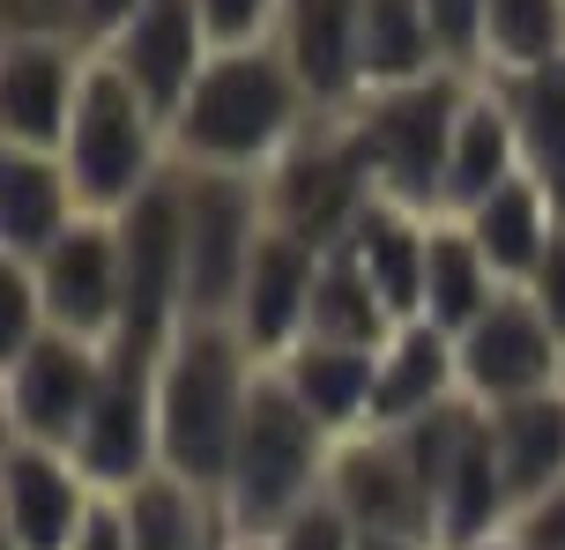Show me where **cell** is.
I'll return each instance as SVG.
<instances>
[{
    "mask_svg": "<svg viewBox=\"0 0 565 550\" xmlns=\"http://www.w3.org/2000/svg\"><path fill=\"white\" fill-rule=\"evenodd\" d=\"M431 224L439 216H417V208L372 202L365 224L350 231V254L372 276V290L395 305V320H424V261H431Z\"/></svg>",
    "mask_w": 565,
    "mask_h": 550,
    "instance_id": "cell-25",
    "label": "cell"
},
{
    "mask_svg": "<svg viewBox=\"0 0 565 550\" xmlns=\"http://www.w3.org/2000/svg\"><path fill=\"white\" fill-rule=\"evenodd\" d=\"M507 290L513 283H499V268L483 261V246L461 231L454 216L431 224V261H424V320H431V327L461 335V327H477Z\"/></svg>",
    "mask_w": 565,
    "mask_h": 550,
    "instance_id": "cell-28",
    "label": "cell"
},
{
    "mask_svg": "<svg viewBox=\"0 0 565 550\" xmlns=\"http://www.w3.org/2000/svg\"><path fill=\"white\" fill-rule=\"evenodd\" d=\"M483 83L507 97L513 134H521V172L536 179L543 194L565 216V60L529 67V75H483Z\"/></svg>",
    "mask_w": 565,
    "mask_h": 550,
    "instance_id": "cell-27",
    "label": "cell"
},
{
    "mask_svg": "<svg viewBox=\"0 0 565 550\" xmlns=\"http://www.w3.org/2000/svg\"><path fill=\"white\" fill-rule=\"evenodd\" d=\"M113 498L135 528V550H231V521L216 506V492H201L171 468H149L141 484H127Z\"/></svg>",
    "mask_w": 565,
    "mask_h": 550,
    "instance_id": "cell-22",
    "label": "cell"
},
{
    "mask_svg": "<svg viewBox=\"0 0 565 550\" xmlns=\"http://www.w3.org/2000/svg\"><path fill=\"white\" fill-rule=\"evenodd\" d=\"M60 164H67L89 216H119V208H135L171 172V119L97 53L89 60V83H83V105L67 119Z\"/></svg>",
    "mask_w": 565,
    "mask_h": 550,
    "instance_id": "cell-5",
    "label": "cell"
},
{
    "mask_svg": "<svg viewBox=\"0 0 565 550\" xmlns=\"http://www.w3.org/2000/svg\"><path fill=\"white\" fill-rule=\"evenodd\" d=\"M402 320L395 305L372 290V276L358 268V254L342 246L320 261V290H312V320H306V343H342V349H387Z\"/></svg>",
    "mask_w": 565,
    "mask_h": 550,
    "instance_id": "cell-29",
    "label": "cell"
},
{
    "mask_svg": "<svg viewBox=\"0 0 565 550\" xmlns=\"http://www.w3.org/2000/svg\"><path fill=\"white\" fill-rule=\"evenodd\" d=\"M201 23H209V45L216 53H238V45H268L282 30V0H194Z\"/></svg>",
    "mask_w": 565,
    "mask_h": 550,
    "instance_id": "cell-32",
    "label": "cell"
},
{
    "mask_svg": "<svg viewBox=\"0 0 565 550\" xmlns=\"http://www.w3.org/2000/svg\"><path fill=\"white\" fill-rule=\"evenodd\" d=\"M521 172V134H513L507 97L477 75V97L454 127V157H447V208L439 216H469L477 202H491L507 179Z\"/></svg>",
    "mask_w": 565,
    "mask_h": 550,
    "instance_id": "cell-24",
    "label": "cell"
},
{
    "mask_svg": "<svg viewBox=\"0 0 565 550\" xmlns=\"http://www.w3.org/2000/svg\"><path fill=\"white\" fill-rule=\"evenodd\" d=\"M231 550H268V543H260V536H231Z\"/></svg>",
    "mask_w": 565,
    "mask_h": 550,
    "instance_id": "cell-41",
    "label": "cell"
},
{
    "mask_svg": "<svg viewBox=\"0 0 565 550\" xmlns=\"http://www.w3.org/2000/svg\"><path fill=\"white\" fill-rule=\"evenodd\" d=\"M260 202H268V224H276V231L306 238L312 254H342L350 231L365 224V208L380 202L372 164H365V149H358V134H350V119L312 112L306 127H298V142L260 172Z\"/></svg>",
    "mask_w": 565,
    "mask_h": 550,
    "instance_id": "cell-6",
    "label": "cell"
},
{
    "mask_svg": "<svg viewBox=\"0 0 565 550\" xmlns=\"http://www.w3.org/2000/svg\"><path fill=\"white\" fill-rule=\"evenodd\" d=\"M254 379L260 357L231 320H179V335L164 343V373H157V468L201 492H224Z\"/></svg>",
    "mask_w": 565,
    "mask_h": 550,
    "instance_id": "cell-2",
    "label": "cell"
},
{
    "mask_svg": "<svg viewBox=\"0 0 565 550\" xmlns=\"http://www.w3.org/2000/svg\"><path fill=\"white\" fill-rule=\"evenodd\" d=\"M45 320L60 335L113 343L127 327V254H119V216H75L67 231L30 261Z\"/></svg>",
    "mask_w": 565,
    "mask_h": 550,
    "instance_id": "cell-11",
    "label": "cell"
},
{
    "mask_svg": "<svg viewBox=\"0 0 565 550\" xmlns=\"http://www.w3.org/2000/svg\"><path fill=\"white\" fill-rule=\"evenodd\" d=\"M477 97V75L469 67H439L424 83L402 89H365L358 105H342L350 134L372 164V186L380 202L417 208V216H439L447 208V157H454V127Z\"/></svg>",
    "mask_w": 565,
    "mask_h": 550,
    "instance_id": "cell-4",
    "label": "cell"
},
{
    "mask_svg": "<svg viewBox=\"0 0 565 550\" xmlns=\"http://www.w3.org/2000/svg\"><path fill=\"white\" fill-rule=\"evenodd\" d=\"M268 550H358V528L342 521L335 498H312L306 514H290L276 536H260Z\"/></svg>",
    "mask_w": 565,
    "mask_h": 550,
    "instance_id": "cell-33",
    "label": "cell"
},
{
    "mask_svg": "<svg viewBox=\"0 0 565 550\" xmlns=\"http://www.w3.org/2000/svg\"><path fill=\"white\" fill-rule=\"evenodd\" d=\"M454 224L477 238V246H483V261L499 268V283H513V290L536 276V261L551 254V238L565 231L558 202H551V194H543V186H536L529 172H513L507 186L491 194V202H477L469 216H454Z\"/></svg>",
    "mask_w": 565,
    "mask_h": 550,
    "instance_id": "cell-20",
    "label": "cell"
},
{
    "mask_svg": "<svg viewBox=\"0 0 565 550\" xmlns=\"http://www.w3.org/2000/svg\"><path fill=\"white\" fill-rule=\"evenodd\" d=\"M157 373H164V343H149V335H113L105 343L97 409L75 439V462L97 492H127L157 468Z\"/></svg>",
    "mask_w": 565,
    "mask_h": 550,
    "instance_id": "cell-8",
    "label": "cell"
},
{
    "mask_svg": "<svg viewBox=\"0 0 565 550\" xmlns=\"http://www.w3.org/2000/svg\"><path fill=\"white\" fill-rule=\"evenodd\" d=\"M507 543L513 550H565V484H558V492H543V498H529V506L513 514Z\"/></svg>",
    "mask_w": 565,
    "mask_h": 550,
    "instance_id": "cell-36",
    "label": "cell"
},
{
    "mask_svg": "<svg viewBox=\"0 0 565 550\" xmlns=\"http://www.w3.org/2000/svg\"><path fill=\"white\" fill-rule=\"evenodd\" d=\"M179 179V216H186V320H231L238 290L268 238V202L254 172H201L171 164Z\"/></svg>",
    "mask_w": 565,
    "mask_h": 550,
    "instance_id": "cell-7",
    "label": "cell"
},
{
    "mask_svg": "<svg viewBox=\"0 0 565 550\" xmlns=\"http://www.w3.org/2000/svg\"><path fill=\"white\" fill-rule=\"evenodd\" d=\"M276 373L335 439H350V432H365V424H372V373H380V349L298 343V349H282V357H276Z\"/></svg>",
    "mask_w": 565,
    "mask_h": 550,
    "instance_id": "cell-23",
    "label": "cell"
},
{
    "mask_svg": "<svg viewBox=\"0 0 565 550\" xmlns=\"http://www.w3.org/2000/svg\"><path fill=\"white\" fill-rule=\"evenodd\" d=\"M454 67L439 45V23L424 0H358V97L365 89H402Z\"/></svg>",
    "mask_w": 565,
    "mask_h": 550,
    "instance_id": "cell-21",
    "label": "cell"
},
{
    "mask_svg": "<svg viewBox=\"0 0 565 550\" xmlns=\"http://www.w3.org/2000/svg\"><path fill=\"white\" fill-rule=\"evenodd\" d=\"M135 15H141V0H83V37L97 45V53H105L119 30L135 23Z\"/></svg>",
    "mask_w": 565,
    "mask_h": 550,
    "instance_id": "cell-39",
    "label": "cell"
},
{
    "mask_svg": "<svg viewBox=\"0 0 565 550\" xmlns=\"http://www.w3.org/2000/svg\"><path fill=\"white\" fill-rule=\"evenodd\" d=\"M105 60L171 119L186 105V89L201 83V67L216 60V45H209V23L194 0H141V15L105 45Z\"/></svg>",
    "mask_w": 565,
    "mask_h": 550,
    "instance_id": "cell-15",
    "label": "cell"
},
{
    "mask_svg": "<svg viewBox=\"0 0 565 550\" xmlns=\"http://www.w3.org/2000/svg\"><path fill=\"white\" fill-rule=\"evenodd\" d=\"M328 498L342 506L350 528H395V536H431V498H424L409 446L395 432H350L335 439ZM439 543V536H431Z\"/></svg>",
    "mask_w": 565,
    "mask_h": 550,
    "instance_id": "cell-14",
    "label": "cell"
},
{
    "mask_svg": "<svg viewBox=\"0 0 565 550\" xmlns=\"http://www.w3.org/2000/svg\"><path fill=\"white\" fill-rule=\"evenodd\" d=\"M483 550H513V543H507V536H499V543H483Z\"/></svg>",
    "mask_w": 565,
    "mask_h": 550,
    "instance_id": "cell-42",
    "label": "cell"
},
{
    "mask_svg": "<svg viewBox=\"0 0 565 550\" xmlns=\"http://www.w3.org/2000/svg\"><path fill=\"white\" fill-rule=\"evenodd\" d=\"M565 60V0H483L477 75H529Z\"/></svg>",
    "mask_w": 565,
    "mask_h": 550,
    "instance_id": "cell-30",
    "label": "cell"
},
{
    "mask_svg": "<svg viewBox=\"0 0 565 550\" xmlns=\"http://www.w3.org/2000/svg\"><path fill=\"white\" fill-rule=\"evenodd\" d=\"M521 290L536 298L543 313H551V327H558V335H565V231L551 238V254H543V261H536V276H529V283H521Z\"/></svg>",
    "mask_w": 565,
    "mask_h": 550,
    "instance_id": "cell-37",
    "label": "cell"
},
{
    "mask_svg": "<svg viewBox=\"0 0 565 550\" xmlns=\"http://www.w3.org/2000/svg\"><path fill=\"white\" fill-rule=\"evenodd\" d=\"M97 498L67 446L0 439V550H75Z\"/></svg>",
    "mask_w": 565,
    "mask_h": 550,
    "instance_id": "cell-12",
    "label": "cell"
},
{
    "mask_svg": "<svg viewBox=\"0 0 565 550\" xmlns=\"http://www.w3.org/2000/svg\"><path fill=\"white\" fill-rule=\"evenodd\" d=\"M320 261H328V254H312L306 238H290V231L268 224L254 268H246V290H238V313H231V327L246 335V349H254L260 365H276L282 349L306 343L312 290H320Z\"/></svg>",
    "mask_w": 565,
    "mask_h": 550,
    "instance_id": "cell-16",
    "label": "cell"
},
{
    "mask_svg": "<svg viewBox=\"0 0 565 550\" xmlns=\"http://www.w3.org/2000/svg\"><path fill=\"white\" fill-rule=\"evenodd\" d=\"M75 550H135V528H127V514H119L113 492L89 506V521H83V536H75Z\"/></svg>",
    "mask_w": 565,
    "mask_h": 550,
    "instance_id": "cell-38",
    "label": "cell"
},
{
    "mask_svg": "<svg viewBox=\"0 0 565 550\" xmlns=\"http://www.w3.org/2000/svg\"><path fill=\"white\" fill-rule=\"evenodd\" d=\"M276 45L306 83L312 112L358 105V0H282Z\"/></svg>",
    "mask_w": 565,
    "mask_h": 550,
    "instance_id": "cell-19",
    "label": "cell"
},
{
    "mask_svg": "<svg viewBox=\"0 0 565 550\" xmlns=\"http://www.w3.org/2000/svg\"><path fill=\"white\" fill-rule=\"evenodd\" d=\"M461 395V357H454V335L431 327V320H402L387 349H380V373H372V424L365 432H402L431 417L439 402Z\"/></svg>",
    "mask_w": 565,
    "mask_h": 550,
    "instance_id": "cell-17",
    "label": "cell"
},
{
    "mask_svg": "<svg viewBox=\"0 0 565 550\" xmlns=\"http://www.w3.org/2000/svg\"><path fill=\"white\" fill-rule=\"evenodd\" d=\"M75 216H89L60 149H8L0 142V254L38 261Z\"/></svg>",
    "mask_w": 565,
    "mask_h": 550,
    "instance_id": "cell-18",
    "label": "cell"
},
{
    "mask_svg": "<svg viewBox=\"0 0 565 550\" xmlns=\"http://www.w3.org/2000/svg\"><path fill=\"white\" fill-rule=\"evenodd\" d=\"M97 379H105V343H83V335L53 327L15 365H0V424H8V439H38V446L75 454L89 409H97Z\"/></svg>",
    "mask_w": 565,
    "mask_h": 550,
    "instance_id": "cell-10",
    "label": "cell"
},
{
    "mask_svg": "<svg viewBox=\"0 0 565 550\" xmlns=\"http://www.w3.org/2000/svg\"><path fill=\"white\" fill-rule=\"evenodd\" d=\"M328 468H335V432L282 387L276 365H260L231 468H224V492H216L231 536H276L290 514L328 498Z\"/></svg>",
    "mask_w": 565,
    "mask_h": 550,
    "instance_id": "cell-3",
    "label": "cell"
},
{
    "mask_svg": "<svg viewBox=\"0 0 565 550\" xmlns=\"http://www.w3.org/2000/svg\"><path fill=\"white\" fill-rule=\"evenodd\" d=\"M454 357H461V395L477 409H507L565 387V335L529 290H507L477 327H461Z\"/></svg>",
    "mask_w": 565,
    "mask_h": 550,
    "instance_id": "cell-9",
    "label": "cell"
},
{
    "mask_svg": "<svg viewBox=\"0 0 565 550\" xmlns=\"http://www.w3.org/2000/svg\"><path fill=\"white\" fill-rule=\"evenodd\" d=\"M89 60H97V45H83V37H0V142L8 149L67 142Z\"/></svg>",
    "mask_w": 565,
    "mask_h": 550,
    "instance_id": "cell-13",
    "label": "cell"
},
{
    "mask_svg": "<svg viewBox=\"0 0 565 550\" xmlns=\"http://www.w3.org/2000/svg\"><path fill=\"white\" fill-rule=\"evenodd\" d=\"M358 550H439L431 536H395V528H358Z\"/></svg>",
    "mask_w": 565,
    "mask_h": 550,
    "instance_id": "cell-40",
    "label": "cell"
},
{
    "mask_svg": "<svg viewBox=\"0 0 565 550\" xmlns=\"http://www.w3.org/2000/svg\"><path fill=\"white\" fill-rule=\"evenodd\" d=\"M312 119L306 83L290 75L282 45H238L201 67L186 105L171 112V164H201V172H268L282 149L298 142Z\"/></svg>",
    "mask_w": 565,
    "mask_h": 550,
    "instance_id": "cell-1",
    "label": "cell"
},
{
    "mask_svg": "<svg viewBox=\"0 0 565 550\" xmlns=\"http://www.w3.org/2000/svg\"><path fill=\"white\" fill-rule=\"evenodd\" d=\"M424 15L439 23V45H447L454 67L477 75V45H483V0H424Z\"/></svg>",
    "mask_w": 565,
    "mask_h": 550,
    "instance_id": "cell-35",
    "label": "cell"
},
{
    "mask_svg": "<svg viewBox=\"0 0 565 550\" xmlns=\"http://www.w3.org/2000/svg\"><path fill=\"white\" fill-rule=\"evenodd\" d=\"M53 320H45V298H38V276L30 261H8L0 254V365H15L30 343H45Z\"/></svg>",
    "mask_w": 565,
    "mask_h": 550,
    "instance_id": "cell-31",
    "label": "cell"
},
{
    "mask_svg": "<svg viewBox=\"0 0 565 550\" xmlns=\"http://www.w3.org/2000/svg\"><path fill=\"white\" fill-rule=\"evenodd\" d=\"M0 37H83V0H0Z\"/></svg>",
    "mask_w": 565,
    "mask_h": 550,
    "instance_id": "cell-34",
    "label": "cell"
},
{
    "mask_svg": "<svg viewBox=\"0 0 565 550\" xmlns=\"http://www.w3.org/2000/svg\"><path fill=\"white\" fill-rule=\"evenodd\" d=\"M483 417H491V439H499V468H507L513 514L529 498L558 492L565 484V387L529 395V402H507V409H483Z\"/></svg>",
    "mask_w": 565,
    "mask_h": 550,
    "instance_id": "cell-26",
    "label": "cell"
}]
</instances>
